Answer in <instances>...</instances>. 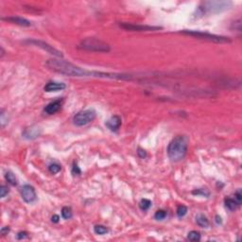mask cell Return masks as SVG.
Instances as JSON below:
<instances>
[{
	"instance_id": "obj_29",
	"label": "cell",
	"mask_w": 242,
	"mask_h": 242,
	"mask_svg": "<svg viewBox=\"0 0 242 242\" xmlns=\"http://www.w3.org/2000/svg\"><path fill=\"white\" fill-rule=\"evenodd\" d=\"M235 24H233L235 26V30H238V31H240L241 30V21L240 19H238L237 21H235L234 22Z\"/></svg>"
},
{
	"instance_id": "obj_27",
	"label": "cell",
	"mask_w": 242,
	"mask_h": 242,
	"mask_svg": "<svg viewBox=\"0 0 242 242\" xmlns=\"http://www.w3.org/2000/svg\"><path fill=\"white\" fill-rule=\"evenodd\" d=\"M81 173V170L80 169V168L78 166L77 164H74L73 168H72V174L73 175H80Z\"/></svg>"
},
{
	"instance_id": "obj_25",
	"label": "cell",
	"mask_w": 242,
	"mask_h": 242,
	"mask_svg": "<svg viewBox=\"0 0 242 242\" xmlns=\"http://www.w3.org/2000/svg\"><path fill=\"white\" fill-rule=\"evenodd\" d=\"M8 193H9L8 186H0V196H1V198H5L6 195H8Z\"/></svg>"
},
{
	"instance_id": "obj_2",
	"label": "cell",
	"mask_w": 242,
	"mask_h": 242,
	"mask_svg": "<svg viewBox=\"0 0 242 242\" xmlns=\"http://www.w3.org/2000/svg\"><path fill=\"white\" fill-rule=\"evenodd\" d=\"M188 148V138L186 135H178L171 140L168 147V155L172 162H180L183 160Z\"/></svg>"
},
{
	"instance_id": "obj_13",
	"label": "cell",
	"mask_w": 242,
	"mask_h": 242,
	"mask_svg": "<svg viewBox=\"0 0 242 242\" xmlns=\"http://www.w3.org/2000/svg\"><path fill=\"white\" fill-rule=\"evenodd\" d=\"M3 21H7L15 25H19L22 27H29L31 26V23H30L28 20H27L26 18L23 17H19V16H10V17H6V18H2Z\"/></svg>"
},
{
	"instance_id": "obj_14",
	"label": "cell",
	"mask_w": 242,
	"mask_h": 242,
	"mask_svg": "<svg viewBox=\"0 0 242 242\" xmlns=\"http://www.w3.org/2000/svg\"><path fill=\"white\" fill-rule=\"evenodd\" d=\"M196 222L200 227H202V228H207V227L209 226L208 219L202 214H199L196 217Z\"/></svg>"
},
{
	"instance_id": "obj_12",
	"label": "cell",
	"mask_w": 242,
	"mask_h": 242,
	"mask_svg": "<svg viewBox=\"0 0 242 242\" xmlns=\"http://www.w3.org/2000/svg\"><path fill=\"white\" fill-rule=\"evenodd\" d=\"M121 123H122V120H121V117L119 115H114L112 116L107 122L105 123L106 127H107L110 131H117L118 129L121 126Z\"/></svg>"
},
{
	"instance_id": "obj_16",
	"label": "cell",
	"mask_w": 242,
	"mask_h": 242,
	"mask_svg": "<svg viewBox=\"0 0 242 242\" xmlns=\"http://www.w3.org/2000/svg\"><path fill=\"white\" fill-rule=\"evenodd\" d=\"M5 179L8 183L13 186H17V179L15 177V175L11 172V171H7L6 174H5Z\"/></svg>"
},
{
	"instance_id": "obj_4",
	"label": "cell",
	"mask_w": 242,
	"mask_h": 242,
	"mask_svg": "<svg viewBox=\"0 0 242 242\" xmlns=\"http://www.w3.org/2000/svg\"><path fill=\"white\" fill-rule=\"evenodd\" d=\"M181 33L186 34V35H190L193 37H196L198 39H202V40H206L209 42H214V43H231V39L228 37H224V36H219L216 34H211V33H207V32H202V31H198V30H182Z\"/></svg>"
},
{
	"instance_id": "obj_21",
	"label": "cell",
	"mask_w": 242,
	"mask_h": 242,
	"mask_svg": "<svg viewBox=\"0 0 242 242\" xmlns=\"http://www.w3.org/2000/svg\"><path fill=\"white\" fill-rule=\"evenodd\" d=\"M150 206H151V202H150L149 200H148V199H143V200H141V202H140V203H139V207H140V209L143 210V211L148 210Z\"/></svg>"
},
{
	"instance_id": "obj_10",
	"label": "cell",
	"mask_w": 242,
	"mask_h": 242,
	"mask_svg": "<svg viewBox=\"0 0 242 242\" xmlns=\"http://www.w3.org/2000/svg\"><path fill=\"white\" fill-rule=\"evenodd\" d=\"M62 103H63V99H56L45 106L44 111L48 115H54L57 112H59V110L62 107Z\"/></svg>"
},
{
	"instance_id": "obj_1",
	"label": "cell",
	"mask_w": 242,
	"mask_h": 242,
	"mask_svg": "<svg viewBox=\"0 0 242 242\" xmlns=\"http://www.w3.org/2000/svg\"><path fill=\"white\" fill-rule=\"evenodd\" d=\"M50 70L69 76V77H78V78H85V77H95V78H108V79H118L122 80V74L116 73H105V72H98V71H89L80 66L75 65L67 60L60 59H50L45 64Z\"/></svg>"
},
{
	"instance_id": "obj_28",
	"label": "cell",
	"mask_w": 242,
	"mask_h": 242,
	"mask_svg": "<svg viewBox=\"0 0 242 242\" xmlns=\"http://www.w3.org/2000/svg\"><path fill=\"white\" fill-rule=\"evenodd\" d=\"M16 237H17V239H19V240L25 239V238L27 237V232H19V233L17 234Z\"/></svg>"
},
{
	"instance_id": "obj_3",
	"label": "cell",
	"mask_w": 242,
	"mask_h": 242,
	"mask_svg": "<svg viewBox=\"0 0 242 242\" xmlns=\"http://www.w3.org/2000/svg\"><path fill=\"white\" fill-rule=\"evenodd\" d=\"M78 48L82 50L93 52H109L111 50L109 44L94 37L85 38L79 44Z\"/></svg>"
},
{
	"instance_id": "obj_20",
	"label": "cell",
	"mask_w": 242,
	"mask_h": 242,
	"mask_svg": "<svg viewBox=\"0 0 242 242\" xmlns=\"http://www.w3.org/2000/svg\"><path fill=\"white\" fill-rule=\"evenodd\" d=\"M60 169H62V166H60V165L59 164H57V163H53V164L49 165V166H48V170H49V172L52 173V174H57V173H59V172L60 171Z\"/></svg>"
},
{
	"instance_id": "obj_15",
	"label": "cell",
	"mask_w": 242,
	"mask_h": 242,
	"mask_svg": "<svg viewBox=\"0 0 242 242\" xmlns=\"http://www.w3.org/2000/svg\"><path fill=\"white\" fill-rule=\"evenodd\" d=\"M224 202H225V206L228 208L229 210H231V211H234V210H236L237 207L240 206V204H238V203L236 202V201L235 199H232V198L225 199Z\"/></svg>"
},
{
	"instance_id": "obj_9",
	"label": "cell",
	"mask_w": 242,
	"mask_h": 242,
	"mask_svg": "<svg viewBox=\"0 0 242 242\" xmlns=\"http://www.w3.org/2000/svg\"><path fill=\"white\" fill-rule=\"evenodd\" d=\"M21 196L22 199L27 203H32L36 201L37 195L34 187L30 185H25L21 188Z\"/></svg>"
},
{
	"instance_id": "obj_23",
	"label": "cell",
	"mask_w": 242,
	"mask_h": 242,
	"mask_svg": "<svg viewBox=\"0 0 242 242\" xmlns=\"http://www.w3.org/2000/svg\"><path fill=\"white\" fill-rule=\"evenodd\" d=\"M166 215H168L166 214V211L161 209V210L156 211V213L154 214V219L156 220H163L166 218Z\"/></svg>"
},
{
	"instance_id": "obj_8",
	"label": "cell",
	"mask_w": 242,
	"mask_h": 242,
	"mask_svg": "<svg viewBox=\"0 0 242 242\" xmlns=\"http://www.w3.org/2000/svg\"><path fill=\"white\" fill-rule=\"evenodd\" d=\"M120 27H122L126 30L131 31H154V30L161 29V27H154V26H147V25H135L130 23H120Z\"/></svg>"
},
{
	"instance_id": "obj_11",
	"label": "cell",
	"mask_w": 242,
	"mask_h": 242,
	"mask_svg": "<svg viewBox=\"0 0 242 242\" xmlns=\"http://www.w3.org/2000/svg\"><path fill=\"white\" fill-rule=\"evenodd\" d=\"M66 88V85L64 82H59V81H48L45 84L44 90L48 93L51 92H58V91H62Z\"/></svg>"
},
{
	"instance_id": "obj_30",
	"label": "cell",
	"mask_w": 242,
	"mask_h": 242,
	"mask_svg": "<svg viewBox=\"0 0 242 242\" xmlns=\"http://www.w3.org/2000/svg\"><path fill=\"white\" fill-rule=\"evenodd\" d=\"M137 154H138V156L140 157V158H145L146 156H147V153H146V151L144 150V149H142V148H138V151H137Z\"/></svg>"
},
{
	"instance_id": "obj_31",
	"label": "cell",
	"mask_w": 242,
	"mask_h": 242,
	"mask_svg": "<svg viewBox=\"0 0 242 242\" xmlns=\"http://www.w3.org/2000/svg\"><path fill=\"white\" fill-rule=\"evenodd\" d=\"M10 232V228L9 227H3V228L1 229V231H0V234H1L2 236H6L8 235Z\"/></svg>"
},
{
	"instance_id": "obj_19",
	"label": "cell",
	"mask_w": 242,
	"mask_h": 242,
	"mask_svg": "<svg viewBox=\"0 0 242 242\" xmlns=\"http://www.w3.org/2000/svg\"><path fill=\"white\" fill-rule=\"evenodd\" d=\"M187 238L190 241H200L201 240V234L197 231H191L187 235Z\"/></svg>"
},
{
	"instance_id": "obj_33",
	"label": "cell",
	"mask_w": 242,
	"mask_h": 242,
	"mask_svg": "<svg viewBox=\"0 0 242 242\" xmlns=\"http://www.w3.org/2000/svg\"><path fill=\"white\" fill-rule=\"evenodd\" d=\"M216 222H217L218 224H220V223H221V219H220V217L216 216Z\"/></svg>"
},
{
	"instance_id": "obj_32",
	"label": "cell",
	"mask_w": 242,
	"mask_h": 242,
	"mask_svg": "<svg viewBox=\"0 0 242 242\" xmlns=\"http://www.w3.org/2000/svg\"><path fill=\"white\" fill-rule=\"evenodd\" d=\"M59 220H60V217H59L58 215H54V216L51 218V221L54 222V223H58Z\"/></svg>"
},
{
	"instance_id": "obj_6",
	"label": "cell",
	"mask_w": 242,
	"mask_h": 242,
	"mask_svg": "<svg viewBox=\"0 0 242 242\" xmlns=\"http://www.w3.org/2000/svg\"><path fill=\"white\" fill-rule=\"evenodd\" d=\"M96 116H97V113L94 109L83 110L74 115L73 123H74V125L78 126V127L86 126L89 123L92 122V121H94Z\"/></svg>"
},
{
	"instance_id": "obj_5",
	"label": "cell",
	"mask_w": 242,
	"mask_h": 242,
	"mask_svg": "<svg viewBox=\"0 0 242 242\" xmlns=\"http://www.w3.org/2000/svg\"><path fill=\"white\" fill-rule=\"evenodd\" d=\"M231 5V2L226 1H207L202 3V5L199 7V12L202 15L206 12H219L228 10Z\"/></svg>"
},
{
	"instance_id": "obj_26",
	"label": "cell",
	"mask_w": 242,
	"mask_h": 242,
	"mask_svg": "<svg viewBox=\"0 0 242 242\" xmlns=\"http://www.w3.org/2000/svg\"><path fill=\"white\" fill-rule=\"evenodd\" d=\"M235 200L236 201V202L238 203V204H241V202H242V194H241V190L240 189H238L236 193H235Z\"/></svg>"
},
{
	"instance_id": "obj_17",
	"label": "cell",
	"mask_w": 242,
	"mask_h": 242,
	"mask_svg": "<svg viewBox=\"0 0 242 242\" xmlns=\"http://www.w3.org/2000/svg\"><path fill=\"white\" fill-rule=\"evenodd\" d=\"M94 232L97 234V235H99V236H103L105 234H107L109 232L107 227H105L103 225H96L94 227Z\"/></svg>"
},
{
	"instance_id": "obj_18",
	"label": "cell",
	"mask_w": 242,
	"mask_h": 242,
	"mask_svg": "<svg viewBox=\"0 0 242 242\" xmlns=\"http://www.w3.org/2000/svg\"><path fill=\"white\" fill-rule=\"evenodd\" d=\"M73 216V213H72V209L68 206H65L63 209H62V217L65 219H71Z\"/></svg>"
},
{
	"instance_id": "obj_7",
	"label": "cell",
	"mask_w": 242,
	"mask_h": 242,
	"mask_svg": "<svg viewBox=\"0 0 242 242\" xmlns=\"http://www.w3.org/2000/svg\"><path fill=\"white\" fill-rule=\"evenodd\" d=\"M26 44H33V45H36L38 48H41L42 49L45 50L47 52L52 54L53 56L55 57H58V58H63V53L59 51L58 49L54 48L52 45L48 44V43H45L44 41H40V40H27L25 42Z\"/></svg>"
},
{
	"instance_id": "obj_22",
	"label": "cell",
	"mask_w": 242,
	"mask_h": 242,
	"mask_svg": "<svg viewBox=\"0 0 242 242\" xmlns=\"http://www.w3.org/2000/svg\"><path fill=\"white\" fill-rule=\"evenodd\" d=\"M177 216H178V218H183V217H185L186 215V213H187V207L186 206H185V205H180V206H178V208H177Z\"/></svg>"
},
{
	"instance_id": "obj_24",
	"label": "cell",
	"mask_w": 242,
	"mask_h": 242,
	"mask_svg": "<svg viewBox=\"0 0 242 242\" xmlns=\"http://www.w3.org/2000/svg\"><path fill=\"white\" fill-rule=\"evenodd\" d=\"M192 194L193 195H201L202 197H209L210 193L208 191H206L205 189H197V190H194L192 191Z\"/></svg>"
},
{
	"instance_id": "obj_34",
	"label": "cell",
	"mask_w": 242,
	"mask_h": 242,
	"mask_svg": "<svg viewBox=\"0 0 242 242\" xmlns=\"http://www.w3.org/2000/svg\"><path fill=\"white\" fill-rule=\"evenodd\" d=\"M4 54H5V51H4L3 48H1V57H3V56H4Z\"/></svg>"
}]
</instances>
